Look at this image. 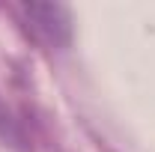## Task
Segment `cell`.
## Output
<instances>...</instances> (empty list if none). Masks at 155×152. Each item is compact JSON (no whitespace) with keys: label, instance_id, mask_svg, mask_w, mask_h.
<instances>
[{"label":"cell","instance_id":"obj_2","mask_svg":"<svg viewBox=\"0 0 155 152\" xmlns=\"http://www.w3.org/2000/svg\"><path fill=\"white\" fill-rule=\"evenodd\" d=\"M9 128H12V122H9V116L3 114V107H0V131L6 134V131H9Z\"/></svg>","mask_w":155,"mask_h":152},{"label":"cell","instance_id":"obj_1","mask_svg":"<svg viewBox=\"0 0 155 152\" xmlns=\"http://www.w3.org/2000/svg\"><path fill=\"white\" fill-rule=\"evenodd\" d=\"M21 12L27 15V30L36 39L48 45H66L69 42V12L54 3H30L21 6Z\"/></svg>","mask_w":155,"mask_h":152}]
</instances>
